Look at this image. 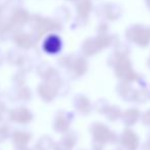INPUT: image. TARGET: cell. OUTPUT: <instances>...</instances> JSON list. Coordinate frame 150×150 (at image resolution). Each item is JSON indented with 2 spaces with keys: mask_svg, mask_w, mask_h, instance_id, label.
<instances>
[{
  "mask_svg": "<svg viewBox=\"0 0 150 150\" xmlns=\"http://www.w3.org/2000/svg\"><path fill=\"white\" fill-rule=\"evenodd\" d=\"M56 42H57V39L56 38H49V39L46 41V49H48L49 50V48H51V46L52 47H55V48H57L58 46V44H56Z\"/></svg>",
  "mask_w": 150,
  "mask_h": 150,
  "instance_id": "1",
  "label": "cell"
}]
</instances>
